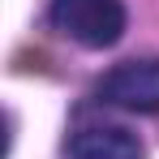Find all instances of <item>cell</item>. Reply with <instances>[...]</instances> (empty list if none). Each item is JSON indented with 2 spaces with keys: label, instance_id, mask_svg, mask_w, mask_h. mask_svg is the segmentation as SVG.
Returning a JSON list of instances; mask_svg holds the SVG:
<instances>
[{
  "label": "cell",
  "instance_id": "2",
  "mask_svg": "<svg viewBox=\"0 0 159 159\" xmlns=\"http://www.w3.org/2000/svg\"><path fill=\"white\" fill-rule=\"evenodd\" d=\"M95 95L120 112H159V60L151 56V60H125L107 69Z\"/></svg>",
  "mask_w": 159,
  "mask_h": 159
},
{
  "label": "cell",
  "instance_id": "1",
  "mask_svg": "<svg viewBox=\"0 0 159 159\" xmlns=\"http://www.w3.org/2000/svg\"><path fill=\"white\" fill-rule=\"evenodd\" d=\"M52 26L82 48H112L125 34V4L120 0H52Z\"/></svg>",
  "mask_w": 159,
  "mask_h": 159
},
{
  "label": "cell",
  "instance_id": "3",
  "mask_svg": "<svg viewBox=\"0 0 159 159\" xmlns=\"http://www.w3.org/2000/svg\"><path fill=\"white\" fill-rule=\"evenodd\" d=\"M69 159H142V142L129 129L95 125V129H78L69 138Z\"/></svg>",
  "mask_w": 159,
  "mask_h": 159
}]
</instances>
